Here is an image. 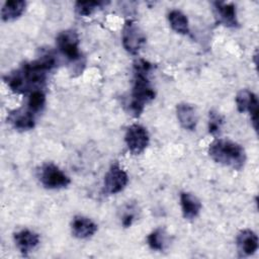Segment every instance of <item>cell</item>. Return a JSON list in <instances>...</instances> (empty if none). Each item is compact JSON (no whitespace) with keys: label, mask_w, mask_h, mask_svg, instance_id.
Segmentation results:
<instances>
[{"label":"cell","mask_w":259,"mask_h":259,"mask_svg":"<svg viewBox=\"0 0 259 259\" xmlns=\"http://www.w3.org/2000/svg\"><path fill=\"white\" fill-rule=\"evenodd\" d=\"M56 66L53 55L46 54L38 59L25 63L19 69L4 77L8 87L15 93L32 92L45 84L48 73Z\"/></svg>","instance_id":"obj_1"},{"label":"cell","mask_w":259,"mask_h":259,"mask_svg":"<svg viewBox=\"0 0 259 259\" xmlns=\"http://www.w3.org/2000/svg\"><path fill=\"white\" fill-rule=\"evenodd\" d=\"M153 66L148 61L140 59L134 65V85L130 110L135 117H139L145 109L146 104L155 98V91L149 80V73Z\"/></svg>","instance_id":"obj_2"},{"label":"cell","mask_w":259,"mask_h":259,"mask_svg":"<svg viewBox=\"0 0 259 259\" xmlns=\"http://www.w3.org/2000/svg\"><path fill=\"white\" fill-rule=\"evenodd\" d=\"M207 153L215 163L238 171L244 168L247 159L244 148L240 144L227 139L212 141L208 146Z\"/></svg>","instance_id":"obj_3"},{"label":"cell","mask_w":259,"mask_h":259,"mask_svg":"<svg viewBox=\"0 0 259 259\" xmlns=\"http://www.w3.org/2000/svg\"><path fill=\"white\" fill-rule=\"evenodd\" d=\"M38 179L44 187L48 189H60L67 187L71 180L57 165L46 163L38 170Z\"/></svg>","instance_id":"obj_4"},{"label":"cell","mask_w":259,"mask_h":259,"mask_svg":"<svg viewBox=\"0 0 259 259\" xmlns=\"http://www.w3.org/2000/svg\"><path fill=\"white\" fill-rule=\"evenodd\" d=\"M121 41L127 53L137 55L146 42V35L135 21L126 20L122 27Z\"/></svg>","instance_id":"obj_5"},{"label":"cell","mask_w":259,"mask_h":259,"mask_svg":"<svg viewBox=\"0 0 259 259\" xmlns=\"http://www.w3.org/2000/svg\"><path fill=\"white\" fill-rule=\"evenodd\" d=\"M124 142L133 155H140L147 149L149 145V133L142 124L134 123L126 128Z\"/></svg>","instance_id":"obj_6"},{"label":"cell","mask_w":259,"mask_h":259,"mask_svg":"<svg viewBox=\"0 0 259 259\" xmlns=\"http://www.w3.org/2000/svg\"><path fill=\"white\" fill-rule=\"evenodd\" d=\"M128 182L127 173L117 163H113L104 176L103 192L105 194H116L122 191Z\"/></svg>","instance_id":"obj_7"},{"label":"cell","mask_w":259,"mask_h":259,"mask_svg":"<svg viewBox=\"0 0 259 259\" xmlns=\"http://www.w3.org/2000/svg\"><path fill=\"white\" fill-rule=\"evenodd\" d=\"M59 51L70 61L76 62L80 59L79 36L75 30L68 29L60 32L56 38Z\"/></svg>","instance_id":"obj_8"},{"label":"cell","mask_w":259,"mask_h":259,"mask_svg":"<svg viewBox=\"0 0 259 259\" xmlns=\"http://www.w3.org/2000/svg\"><path fill=\"white\" fill-rule=\"evenodd\" d=\"M235 100L239 112H249L253 127L257 131L259 102L256 94L248 89H242L237 93Z\"/></svg>","instance_id":"obj_9"},{"label":"cell","mask_w":259,"mask_h":259,"mask_svg":"<svg viewBox=\"0 0 259 259\" xmlns=\"http://www.w3.org/2000/svg\"><path fill=\"white\" fill-rule=\"evenodd\" d=\"M212 6L215 20L220 24L233 28L239 26L236 6L234 3L215 1L212 3Z\"/></svg>","instance_id":"obj_10"},{"label":"cell","mask_w":259,"mask_h":259,"mask_svg":"<svg viewBox=\"0 0 259 259\" xmlns=\"http://www.w3.org/2000/svg\"><path fill=\"white\" fill-rule=\"evenodd\" d=\"M258 236L252 230H241L237 235L236 245L238 253L241 257L253 255L258 250Z\"/></svg>","instance_id":"obj_11"},{"label":"cell","mask_w":259,"mask_h":259,"mask_svg":"<svg viewBox=\"0 0 259 259\" xmlns=\"http://www.w3.org/2000/svg\"><path fill=\"white\" fill-rule=\"evenodd\" d=\"M13 240L23 256H28L39 244V235L28 229H22L13 234Z\"/></svg>","instance_id":"obj_12"},{"label":"cell","mask_w":259,"mask_h":259,"mask_svg":"<svg viewBox=\"0 0 259 259\" xmlns=\"http://www.w3.org/2000/svg\"><path fill=\"white\" fill-rule=\"evenodd\" d=\"M97 229V225L87 217L76 215L71 222L72 234L78 239H88L92 237Z\"/></svg>","instance_id":"obj_13"},{"label":"cell","mask_w":259,"mask_h":259,"mask_svg":"<svg viewBox=\"0 0 259 259\" xmlns=\"http://www.w3.org/2000/svg\"><path fill=\"white\" fill-rule=\"evenodd\" d=\"M176 115L180 125L187 131H194L197 124L195 108L188 103H179L176 106Z\"/></svg>","instance_id":"obj_14"},{"label":"cell","mask_w":259,"mask_h":259,"mask_svg":"<svg viewBox=\"0 0 259 259\" xmlns=\"http://www.w3.org/2000/svg\"><path fill=\"white\" fill-rule=\"evenodd\" d=\"M7 119L15 130L20 132L32 130L35 125L34 113L29 111L28 109L14 110L8 115Z\"/></svg>","instance_id":"obj_15"},{"label":"cell","mask_w":259,"mask_h":259,"mask_svg":"<svg viewBox=\"0 0 259 259\" xmlns=\"http://www.w3.org/2000/svg\"><path fill=\"white\" fill-rule=\"evenodd\" d=\"M180 204L183 218L189 221L195 219L201 209L200 200L190 192L183 191L180 193Z\"/></svg>","instance_id":"obj_16"},{"label":"cell","mask_w":259,"mask_h":259,"mask_svg":"<svg viewBox=\"0 0 259 259\" xmlns=\"http://www.w3.org/2000/svg\"><path fill=\"white\" fill-rule=\"evenodd\" d=\"M26 7V2L23 0L6 1L1 8V18L3 21H12L19 18Z\"/></svg>","instance_id":"obj_17"},{"label":"cell","mask_w":259,"mask_h":259,"mask_svg":"<svg viewBox=\"0 0 259 259\" xmlns=\"http://www.w3.org/2000/svg\"><path fill=\"white\" fill-rule=\"evenodd\" d=\"M168 20L171 28L180 34H187L189 32V22L187 16L178 9L170 10L168 13Z\"/></svg>","instance_id":"obj_18"},{"label":"cell","mask_w":259,"mask_h":259,"mask_svg":"<svg viewBox=\"0 0 259 259\" xmlns=\"http://www.w3.org/2000/svg\"><path fill=\"white\" fill-rule=\"evenodd\" d=\"M147 242L149 247L152 250H157V251H162L165 249L166 242H167V236L166 233L163 229L158 228L154 230L152 233H150L147 237Z\"/></svg>","instance_id":"obj_19"},{"label":"cell","mask_w":259,"mask_h":259,"mask_svg":"<svg viewBox=\"0 0 259 259\" xmlns=\"http://www.w3.org/2000/svg\"><path fill=\"white\" fill-rule=\"evenodd\" d=\"M46 104V95L45 93L40 90H33L30 92L28 101H27V109L31 111L32 113H36L40 111Z\"/></svg>","instance_id":"obj_20"},{"label":"cell","mask_w":259,"mask_h":259,"mask_svg":"<svg viewBox=\"0 0 259 259\" xmlns=\"http://www.w3.org/2000/svg\"><path fill=\"white\" fill-rule=\"evenodd\" d=\"M103 4L100 1H77L75 3V11L81 16H89L96 9L101 8Z\"/></svg>","instance_id":"obj_21"},{"label":"cell","mask_w":259,"mask_h":259,"mask_svg":"<svg viewBox=\"0 0 259 259\" xmlns=\"http://www.w3.org/2000/svg\"><path fill=\"white\" fill-rule=\"evenodd\" d=\"M224 123L223 116L215 110H210L208 113V132L211 135H218Z\"/></svg>","instance_id":"obj_22"},{"label":"cell","mask_w":259,"mask_h":259,"mask_svg":"<svg viewBox=\"0 0 259 259\" xmlns=\"http://www.w3.org/2000/svg\"><path fill=\"white\" fill-rule=\"evenodd\" d=\"M136 214L133 211H125L121 217V225L124 228H128L133 225V222L135 221Z\"/></svg>","instance_id":"obj_23"}]
</instances>
